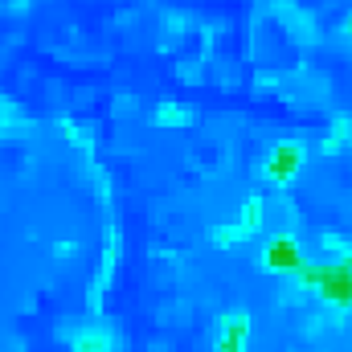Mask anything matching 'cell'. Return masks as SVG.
<instances>
[{
    "label": "cell",
    "instance_id": "obj_4",
    "mask_svg": "<svg viewBox=\"0 0 352 352\" xmlns=\"http://www.w3.org/2000/svg\"><path fill=\"white\" fill-rule=\"evenodd\" d=\"M78 352H111V340L107 336H82L78 340Z\"/></svg>",
    "mask_w": 352,
    "mask_h": 352
},
{
    "label": "cell",
    "instance_id": "obj_1",
    "mask_svg": "<svg viewBox=\"0 0 352 352\" xmlns=\"http://www.w3.org/2000/svg\"><path fill=\"white\" fill-rule=\"evenodd\" d=\"M295 168H299V148H295V144H278L274 156L266 160V173L274 176V180H291Z\"/></svg>",
    "mask_w": 352,
    "mask_h": 352
},
{
    "label": "cell",
    "instance_id": "obj_3",
    "mask_svg": "<svg viewBox=\"0 0 352 352\" xmlns=\"http://www.w3.org/2000/svg\"><path fill=\"white\" fill-rule=\"evenodd\" d=\"M266 263H295V246H291V238H278V242H270V250H266Z\"/></svg>",
    "mask_w": 352,
    "mask_h": 352
},
{
    "label": "cell",
    "instance_id": "obj_2",
    "mask_svg": "<svg viewBox=\"0 0 352 352\" xmlns=\"http://www.w3.org/2000/svg\"><path fill=\"white\" fill-rule=\"evenodd\" d=\"M246 332H250V320H246V316H234V320L226 324L221 352H242V349H246Z\"/></svg>",
    "mask_w": 352,
    "mask_h": 352
},
{
    "label": "cell",
    "instance_id": "obj_5",
    "mask_svg": "<svg viewBox=\"0 0 352 352\" xmlns=\"http://www.w3.org/2000/svg\"><path fill=\"white\" fill-rule=\"evenodd\" d=\"M344 29H349V33H352V16H349V21H344Z\"/></svg>",
    "mask_w": 352,
    "mask_h": 352
}]
</instances>
